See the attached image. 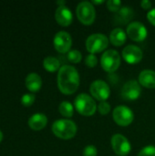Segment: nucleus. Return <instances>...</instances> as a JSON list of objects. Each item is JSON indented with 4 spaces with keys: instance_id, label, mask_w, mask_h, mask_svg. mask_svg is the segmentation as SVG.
<instances>
[{
    "instance_id": "1",
    "label": "nucleus",
    "mask_w": 155,
    "mask_h": 156,
    "mask_svg": "<svg viewBox=\"0 0 155 156\" xmlns=\"http://www.w3.org/2000/svg\"><path fill=\"white\" fill-rule=\"evenodd\" d=\"M79 86V75L78 70L70 65L62 66L58 73V90L65 95H71Z\"/></svg>"
},
{
    "instance_id": "2",
    "label": "nucleus",
    "mask_w": 155,
    "mask_h": 156,
    "mask_svg": "<svg viewBox=\"0 0 155 156\" xmlns=\"http://www.w3.org/2000/svg\"><path fill=\"white\" fill-rule=\"evenodd\" d=\"M51 129L53 133L58 138L62 140L72 139L76 135L78 131L76 123L68 119H61L54 122Z\"/></svg>"
},
{
    "instance_id": "3",
    "label": "nucleus",
    "mask_w": 155,
    "mask_h": 156,
    "mask_svg": "<svg viewBox=\"0 0 155 156\" xmlns=\"http://www.w3.org/2000/svg\"><path fill=\"white\" fill-rule=\"evenodd\" d=\"M74 108L83 116H92L98 110L95 101L87 93H80L75 98Z\"/></svg>"
},
{
    "instance_id": "4",
    "label": "nucleus",
    "mask_w": 155,
    "mask_h": 156,
    "mask_svg": "<svg viewBox=\"0 0 155 156\" xmlns=\"http://www.w3.org/2000/svg\"><path fill=\"white\" fill-rule=\"evenodd\" d=\"M76 15L80 23L90 26L93 24L96 18V10L92 3L89 1H82L76 8Z\"/></svg>"
},
{
    "instance_id": "5",
    "label": "nucleus",
    "mask_w": 155,
    "mask_h": 156,
    "mask_svg": "<svg viewBox=\"0 0 155 156\" xmlns=\"http://www.w3.org/2000/svg\"><path fill=\"white\" fill-rule=\"evenodd\" d=\"M109 41V38L104 34H92L86 39V49L90 54L100 53L108 48Z\"/></svg>"
},
{
    "instance_id": "6",
    "label": "nucleus",
    "mask_w": 155,
    "mask_h": 156,
    "mask_svg": "<svg viewBox=\"0 0 155 156\" xmlns=\"http://www.w3.org/2000/svg\"><path fill=\"white\" fill-rule=\"evenodd\" d=\"M101 68L109 72H115L121 65V57L118 51L115 49H109L101 55L100 58Z\"/></svg>"
},
{
    "instance_id": "7",
    "label": "nucleus",
    "mask_w": 155,
    "mask_h": 156,
    "mask_svg": "<svg viewBox=\"0 0 155 156\" xmlns=\"http://www.w3.org/2000/svg\"><path fill=\"white\" fill-rule=\"evenodd\" d=\"M112 117L114 122L119 126L126 127L129 126L133 122L134 114L129 107L124 105H120L113 110Z\"/></svg>"
},
{
    "instance_id": "8",
    "label": "nucleus",
    "mask_w": 155,
    "mask_h": 156,
    "mask_svg": "<svg viewBox=\"0 0 155 156\" xmlns=\"http://www.w3.org/2000/svg\"><path fill=\"white\" fill-rule=\"evenodd\" d=\"M111 147L116 154L120 156L128 155L132 150V145L129 140L122 134H114L111 139Z\"/></svg>"
},
{
    "instance_id": "9",
    "label": "nucleus",
    "mask_w": 155,
    "mask_h": 156,
    "mask_svg": "<svg viewBox=\"0 0 155 156\" xmlns=\"http://www.w3.org/2000/svg\"><path fill=\"white\" fill-rule=\"evenodd\" d=\"M90 91L92 97L97 101H100V102L106 101V100L109 99L111 94L110 86L101 80H97L93 81L90 85Z\"/></svg>"
},
{
    "instance_id": "10",
    "label": "nucleus",
    "mask_w": 155,
    "mask_h": 156,
    "mask_svg": "<svg viewBox=\"0 0 155 156\" xmlns=\"http://www.w3.org/2000/svg\"><path fill=\"white\" fill-rule=\"evenodd\" d=\"M53 44L55 49L58 52L61 54H65L70 51V48L72 45V37L68 32L59 31L55 35L53 39Z\"/></svg>"
},
{
    "instance_id": "11",
    "label": "nucleus",
    "mask_w": 155,
    "mask_h": 156,
    "mask_svg": "<svg viewBox=\"0 0 155 156\" xmlns=\"http://www.w3.org/2000/svg\"><path fill=\"white\" fill-rule=\"evenodd\" d=\"M127 36L135 42H142L147 37V29L145 26L138 21L132 22L128 25L126 29Z\"/></svg>"
},
{
    "instance_id": "12",
    "label": "nucleus",
    "mask_w": 155,
    "mask_h": 156,
    "mask_svg": "<svg viewBox=\"0 0 155 156\" xmlns=\"http://www.w3.org/2000/svg\"><path fill=\"white\" fill-rule=\"evenodd\" d=\"M142 92L141 85L137 80H131L127 81L122 89V97L126 101H135L137 100Z\"/></svg>"
},
{
    "instance_id": "13",
    "label": "nucleus",
    "mask_w": 155,
    "mask_h": 156,
    "mask_svg": "<svg viewBox=\"0 0 155 156\" xmlns=\"http://www.w3.org/2000/svg\"><path fill=\"white\" fill-rule=\"evenodd\" d=\"M142 49L135 45H128L122 50V58L129 64H137L143 58Z\"/></svg>"
},
{
    "instance_id": "14",
    "label": "nucleus",
    "mask_w": 155,
    "mask_h": 156,
    "mask_svg": "<svg viewBox=\"0 0 155 156\" xmlns=\"http://www.w3.org/2000/svg\"><path fill=\"white\" fill-rule=\"evenodd\" d=\"M55 18L58 25L62 27H68L72 23L73 20L72 12L66 5L58 6L55 12Z\"/></svg>"
},
{
    "instance_id": "15",
    "label": "nucleus",
    "mask_w": 155,
    "mask_h": 156,
    "mask_svg": "<svg viewBox=\"0 0 155 156\" xmlns=\"http://www.w3.org/2000/svg\"><path fill=\"white\" fill-rule=\"evenodd\" d=\"M138 82L144 88L155 89V71L152 69L143 70L139 75Z\"/></svg>"
},
{
    "instance_id": "16",
    "label": "nucleus",
    "mask_w": 155,
    "mask_h": 156,
    "mask_svg": "<svg viewBox=\"0 0 155 156\" xmlns=\"http://www.w3.org/2000/svg\"><path fill=\"white\" fill-rule=\"evenodd\" d=\"M48 118L43 113H35L28 119V126L34 131H40L46 127Z\"/></svg>"
},
{
    "instance_id": "17",
    "label": "nucleus",
    "mask_w": 155,
    "mask_h": 156,
    "mask_svg": "<svg viewBox=\"0 0 155 156\" xmlns=\"http://www.w3.org/2000/svg\"><path fill=\"white\" fill-rule=\"evenodd\" d=\"M132 17H133V10L130 6H123L116 13L114 16V21L117 24L126 25L131 21Z\"/></svg>"
},
{
    "instance_id": "18",
    "label": "nucleus",
    "mask_w": 155,
    "mask_h": 156,
    "mask_svg": "<svg viewBox=\"0 0 155 156\" xmlns=\"http://www.w3.org/2000/svg\"><path fill=\"white\" fill-rule=\"evenodd\" d=\"M26 86L27 90L32 92L38 91L42 86L41 77L35 72L29 73L26 78Z\"/></svg>"
},
{
    "instance_id": "19",
    "label": "nucleus",
    "mask_w": 155,
    "mask_h": 156,
    "mask_svg": "<svg viewBox=\"0 0 155 156\" xmlns=\"http://www.w3.org/2000/svg\"><path fill=\"white\" fill-rule=\"evenodd\" d=\"M127 39V34L125 31L120 27L114 28L111 33H110V37L109 40L111 43L115 46V47H121L122 46Z\"/></svg>"
},
{
    "instance_id": "20",
    "label": "nucleus",
    "mask_w": 155,
    "mask_h": 156,
    "mask_svg": "<svg viewBox=\"0 0 155 156\" xmlns=\"http://www.w3.org/2000/svg\"><path fill=\"white\" fill-rule=\"evenodd\" d=\"M43 67L44 69L48 71V72H55L57 70H59L60 67V62L59 60L55 58V57H47L43 60Z\"/></svg>"
},
{
    "instance_id": "21",
    "label": "nucleus",
    "mask_w": 155,
    "mask_h": 156,
    "mask_svg": "<svg viewBox=\"0 0 155 156\" xmlns=\"http://www.w3.org/2000/svg\"><path fill=\"white\" fill-rule=\"evenodd\" d=\"M58 112L59 113L67 118H70L73 116L74 113V105L70 103L69 101H62L58 106Z\"/></svg>"
},
{
    "instance_id": "22",
    "label": "nucleus",
    "mask_w": 155,
    "mask_h": 156,
    "mask_svg": "<svg viewBox=\"0 0 155 156\" xmlns=\"http://www.w3.org/2000/svg\"><path fill=\"white\" fill-rule=\"evenodd\" d=\"M67 58H68L69 61H70L72 63H79L81 61L82 54L78 49H71L70 51H69L67 53Z\"/></svg>"
},
{
    "instance_id": "23",
    "label": "nucleus",
    "mask_w": 155,
    "mask_h": 156,
    "mask_svg": "<svg viewBox=\"0 0 155 156\" xmlns=\"http://www.w3.org/2000/svg\"><path fill=\"white\" fill-rule=\"evenodd\" d=\"M107 7L111 12H118L122 8V2L120 0H109L107 2Z\"/></svg>"
},
{
    "instance_id": "24",
    "label": "nucleus",
    "mask_w": 155,
    "mask_h": 156,
    "mask_svg": "<svg viewBox=\"0 0 155 156\" xmlns=\"http://www.w3.org/2000/svg\"><path fill=\"white\" fill-rule=\"evenodd\" d=\"M36 100V97L34 94H31V93H26L22 96L21 98V103L24 105V106H31L34 101Z\"/></svg>"
},
{
    "instance_id": "25",
    "label": "nucleus",
    "mask_w": 155,
    "mask_h": 156,
    "mask_svg": "<svg viewBox=\"0 0 155 156\" xmlns=\"http://www.w3.org/2000/svg\"><path fill=\"white\" fill-rule=\"evenodd\" d=\"M137 156H155V146L148 145L143 148Z\"/></svg>"
},
{
    "instance_id": "26",
    "label": "nucleus",
    "mask_w": 155,
    "mask_h": 156,
    "mask_svg": "<svg viewBox=\"0 0 155 156\" xmlns=\"http://www.w3.org/2000/svg\"><path fill=\"white\" fill-rule=\"evenodd\" d=\"M98 111L101 115H107L111 112V105L107 101H101L98 105Z\"/></svg>"
},
{
    "instance_id": "27",
    "label": "nucleus",
    "mask_w": 155,
    "mask_h": 156,
    "mask_svg": "<svg viewBox=\"0 0 155 156\" xmlns=\"http://www.w3.org/2000/svg\"><path fill=\"white\" fill-rule=\"evenodd\" d=\"M97 62H98V59L94 54H90L85 58V64L89 68H94L97 65Z\"/></svg>"
},
{
    "instance_id": "28",
    "label": "nucleus",
    "mask_w": 155,
    "mask_h": 156,
    "mask_svg": "<svg viewBox=\"0 0 155 156\" xmlns=\"http://www.w3.org/2000/svg\"><path fill=\"white\" fill-rule=\"evenodd\" d=\"M98 150L94 145H87L83 150V156H97Z\"/></svg>"
},
{
    "instance_id": "29",
    "label": "nucleus",
    "mask_w": 155,
    "mask_h": 156,
    "mask_svg": "<svg viewBox=\"0 0 155 156\" xmlns=\"http://www.w3.org/2000/svg\"><path fill=\"white\" fill-rule=\"evenodd\" d=\"M147 19H148V21H149L152 25L155 26V8L150 10V11L148 12V14H147Z\"/></svg>"
},
{
    "instance_id": "30",
    "label": "nucleus",
    "mask_w": 155,
    "mask_h": 156,
    "mask_svg": "<svg viewBox=\"0 0 155 156\" xmlns=\"http://www.w3.org/2000/svg\"><path fill=\"white\" fill-rule=\"evenodd\" d=\"M152 2L151 1H149V0H143L142 2H141V6L143 8V9H145V10H147V9H150L151 7H152Z\"/></svg>"
},
{
    "instance_id": "31",
    "label": "nucleus",
    "mask_w": 155,
    "mask_h": 156,
    "mask_svg": "<svg viewBox=\"0 0 155 156\" xmlns=\"http://www.w3.org/2000/svg\"><path fill=\"white\" fill-rule=\"evenodd\" d=\"M57 4L58 5V6H64L65 4H66V1H64V0H59V1H57Z\"/></svg>"
},
{
    "instance_id": "32",
    "label": "nucleus",
    "mask_w": 155,
    "mask_h": 156,
    "mask_svg": "<svg viewBox=\"0 0 155 156\" xmlns=\"http://www.w3.org/2000/svg\"><path fill=\"white\" fill-rule=\"evenodd\" d=\"M103 2H104L103 0H101V1H96V0L92 1V3H93V4H95V5H100V4H102Z\"/></svg>"
},
{
    "instance_id": "33",
    "label": "nucleus",
    "mask_w": 155,
    "mask_h": 156,
    "mask_svg": "<svg viewBox=\"0 0 155 156\" xmlns=\"http://www.w3.org/2000/svg\"><path fill=\"white\" fill-rule=\"evenodd\" d=\"M3 137H4V135H3V133L0 131V143L2 142V140H3Z\"/></svg>"
}]
</instances>
